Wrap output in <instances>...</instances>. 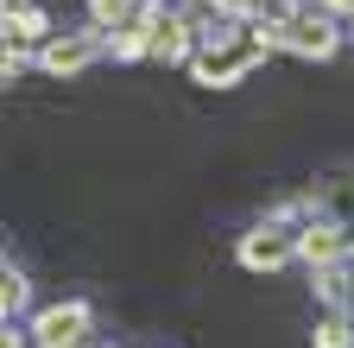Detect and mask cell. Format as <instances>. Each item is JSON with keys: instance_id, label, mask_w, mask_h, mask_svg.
<instances>
[{"instance_id": "cell-6", "label": "cell", "mask_w": 354, "mask_h": 348, "mask_svg": "<svg viewBox=\"0 0 354 348\" xmlns=\"http://www.w3.org/2000/svg\"><path fill=\"white\" fill-rule=\"evenodd\" d=\"M165 0H146L133 19H120L114 32H108V51L120 57V64H140V57H152V38H158V26H165Z\"/></svg>"}, {"instance_id": "cell-8", "label": "cell", "mask_w": 354, "mask_h": 348, "mask_svg": "<svg viewBox=\"0 0 354 348\" xmlns=\"http://www.w3.org/2000/svg\"><path fill=\"white\" fill-rule=\"evenodd\" d=\"M26 311H32V279L7 259V266H0V317L13 323V317H26Z\"/></svg>"}, {"instance_id": "cell-2", "label": "cell", "mask_w": 354, "mask_h": 348, "mask_svg": "<svg viewBox=\"0 0 354 348\" xmlns=\"http://www.w3.org/2000/svg\"><path fill=\"white\" fill-rule=\"evenodd\" d=\"M297 228L304 222H291V215H259V222L234 241V259H241V266L247 273H285L291 266V259H297Z\"/></svg>"}, {"instance_id": "cell-12", "label": "cell", "mask_w": 354, "mask_h": 348, "mask_svg": "<svg viewBox=\"0 0 354 348\" xmlns=\"http://www.w3.org/2000/svg\"><path fill=\"white\" fill-rule=\"evenodd\" d=\"M329 13H342V19H354V0H323Z\"/></svg>"}, {"instance_id": "cell-7", "label": "cell", "mask_w": 354, "mask_h": 348, "mask_svg": "<svg viewBox=\"0 0 354 348\" xmlns=\"http://www.w3.org/2000/svg\"><path fill=\"white\" fill-rule=\"evenodd\" d=\"M310 215H329V222H354V165H329L317 184L304 190Z\"/></svg>"}, {"instance_id": "cell-1", "label": "cell", "mask_w": 354, "mask_h": 348, "mask_svg": "<svg viewBox=\"0 0 354 348\" xmlns=\"http://www.w3.org/2000/svg\"><path fill=\"white\" fill-rule=\"evenodd\" d=\"M272 32H279V51L285 57H304V64H329L342 51V13L329 7H279L272 13Z\"/></svg>"}, {"instance_id": "cell-10", "label": "cell", "mask_w": 354, "mask_h": 348, "mask_svg": "<svg viewBox=\"0 0 354 348\" xmlns=\"http://www.w3.org/2000/svg\"><path fill=\"white\" fill-rule=\"evenodd\" d=\"M140 7H146V0H88V19H95L102 32H114L120 19H133Z\"/></svg>"}, {"instance_id": "cell-11", "label": "cell", "mask_w": 354, "mask_h": 348, "mask_svg": "<svg viewBox=\"0 0 354 348\" xmlns=\"http://www.w3.org/2000/svg\"><path fill=\"white\" fill-rule=\"evenodd\" d=\"M335 311H348V317H354V253L342 259V297H335Z\"/></svg>"}, {"instance_id": "cell-9", "label": "cell", "mask_w": 354, "mask_h": 348, "mask_svg": "<svg viewBox=\"0 0 354 348\" xmlns=\"http://www.w3.org/2000/svg\"><path fill=\"white\" fill-rule=\"evenodd\" d=\"M310 348H354V317L335 311V304H323L317 329H310Z\"/></svg>"}, {"instance_id": "cell-4", "label": "cell", "mask_w": 354, "mask_h": 348, "mask_svg": "<svg viewBox=\"0 0 354 348\" xmlns=\"http://www.w3.org/2000/svg\"><path fill=\"white\" fill-rule=\"evenodd\" d=\"M102 51H108V32H102L95 19H88L82 32H51V38H44V45H38V70L70 82V76H82L88 64H95Z\"/></svg>"}, {"instance_id": "cell-5", "label": "cell", "mask_w": 354, "mask_h": 348, "mask_svg": "<svg viewBox=\"0 0 354 348\" xmlns=\"http://www.w3.org/2000/svg\"><path fill=\"white\" fill-rule=\"evenodd\" d=\"M354 253V222H329V215H310V222L297 228V259L310 273H323V266H335V259H348Z\"/></svg>"}, {"instance_id": "cell-3", "label": "cell", "mask_w": 354, "mask_h": 348, "mask_svg": "<svg viewBox=\"0 0 354 348\" xmlns=\"http://www.w3.org/2000/svg\"><path fill=\"white\" fill-rule=\"evenodd\" d=\"M26 329H32L38 348H88V342H95V311H88V297H64V304L32 311Z\"/></svg>"}]
</instances>
